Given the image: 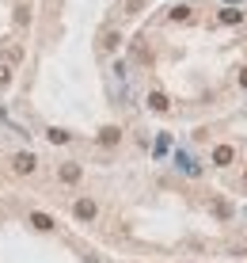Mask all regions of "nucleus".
I'll return each instance as SVG.
<instances>
[{
  "instance_id": "nucleus-4",
  "label": "nucleus",
  "mask_w": 247,
  "mask_h": 263,
  "mask_svg": "<svg viewBox=\"0 0 247 263\" xmlns=\"http://www.w3.org/2000/svg\"><path fill=\"white\" fill-rule=\"evenodd\" d=\"M30 225H34V229H54V218H50V214H30Z\"/></svg>"
},
{
  "instance_id": "nucleus-5",
  "label": "nucleus",
  "mask_w": 247,
  "mask_h": 263,
  "mask_svg": "<svg viewBox=\"0 0 247 263\" xmlns=\"http://www.w3.org/2000/svg\"><path fill=\"white\" fill-rule=\"evenodd\" d=\"M148 107H152V111H167V96H164V92H152V96H148Z\"/></svg>"
},
{
  "instance_id": "nucleus-8",
  "label": "nucleus",
  "mask_w": 247,
  "mask_h": 263,
  "mask_svg": "<svg viewBox=\"0 0 247 263\" xmlns=\"http://www.w3.org/2000/svg\"><path fill=\"white\" fill-rule=\"evenodd\" d=\"M99 141H103V145H114V141H118V126H107V130L99 133Z\"/></svg>"
},
{
  "instance_id": "nucleus-1",
  "label": "nucleus",
  "mask_w": 247,
  "mask_h": 263,
  "mask_svg": "<svg viewBox=\"0 0 247 263\" xmlns=\"http://www.w3.org/2000/svg\"><path fill=\"white\" fill-rule=\"evenodd\" d=\"M12 168L19 175H27V172H34V157L30 153H15V161H12Z\"/></svg>"
},
{
  "instance_id": "nucleus-2",
  "label": "nucleus",
  "mask_w": 247,
  "mask_h": 263,
  "mask_svg": "<svg viewBox=\"0 0 247 263\" xmlns=\"http://www.w3.org/2000/svg\"><path fill=\"white\" fill-rule=\"evenodd\" d=\"M232 161H236V149L232 145H220L217 153H213V164H220V168H228Z\"/></svg>"
},
{
  "instance_id": "nucleus-6",
  "label": "nucleus",
  "mask_w": 247,
  "mask_h": 263,
  "mask_svg": "<svg viewBox=\"0 0 247 263\" xmlns=\"http://www.w3.org/2000/svg\"><path fill=\"white\" fill-rule=\"evenodd\" d=\"M220 23H244V12H236V8H224V12H220Z\"/></svg>"
},
{
  "instance_id": "nucleus-11",
  "label": "nucleus",
  "mask_w": 247,
  "mask_h": 263,
  "mask_svg": "<svg viewBox=\"0 0 247 263\" xmlns=\"http://www.w3.org/2000/svg\"><path fill=\"white\" fill-rule=\"evenodd\" d=\"M240 84H244V88H247V69H244V76H240Z\"/></svg>"
},
{
  "instance_id": "nucleus-7",
  "label": "nucleus",
  "mask_w": 247,
  "mask_h": 263,
  "mask_svg": "<svg viewBox=\"0 0 247 263\" xmlns=\"http://www.w3.org/2000/svg\"><path fill=\"white\" fill-rule=\"evenodd\" d=\"M61 179H65V183H76V179H80V168H76V164H65V168H61Z\"/></svg>"
},
{
  "instance_id": "nucleus-3",
  "label": "nucleus",
  "mask_w": 247,
  "mask_h": 263,
  "mask_svg": "<svg viewBox=\"0 0 247 263\" xmlns=\"http://www.w3.org/2000/svg\"><path fill=\"white\" fill-rule=\"evenodd\" d=\"M76 218L91 221V218H95V202H91V198H80V202H76Z\"/></svg>"
},
{
  "instance_id": "nucleus-9",
  "label": "nucleus",
  "mask_w": 247,
  "mask_h": 263,
  "mask_svg": "<svg viewBox=\"0 0 247 263\" xmlns=\"http://www.w3.org/2000/svg\"><path fill=\"white\" fill-rule=\"evenodd\" d=\"M50 141H54V145H65V141H69V133H65V130H50Z\"/></svg>"
},
{
  "instance_id": "nucleus-10",
  "label": "nucleus",
  "mask_w": 247,
  "mask_h": 263,
  "mask_svg": "<svg viewBox=\"0 0 247 263\" xmlns=\"http://www.w3.org/2000/svg\"><path fill=\"white\" fill-rule=\"evenodd\" d=\"M8 84V69H4V65H0V88Z\"/></svg>"
}]
</instances>
